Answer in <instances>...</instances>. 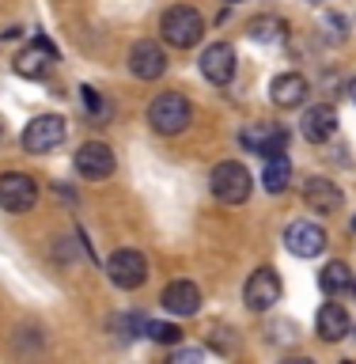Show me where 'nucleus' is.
Listing matches in <instances>:
<instances>
[{"label":"nucleus","instance_id":"f257e3e1","mask_svg":"<svg viewBox=\"0 0 356 364\" xmlns=\"http://www.w3.org/2000/svg\"><path fill=\"white\" fill-rule=\"evenodd\" d=\"M190 122H193V107H190L186 95H178V91H163V95H156V102L148 107V125L163 136L186 133Z\"/></svg>","mask_w":356,"mask_h":364},{"label":"nucleus","instance_id":"f03ea898","mask_svg":"<svg viewBox=\"0 0 356 364\" xmlns=\"http://www.w3.org/2000/svg\"><path fill=\"white\" fill-rule=\"evenodd\" d=\"M159 31H163V42L167 46H175V50H190V46L201 42L205 19H201V11H193L190 4H175V8L163 11Z\"/></svg>","mask_w":356,"mask_h":364},{"label":"nucleus","instance_id":"7ed1b4c3","mask_svg":"<svg viewBox=\"0 0 356 364\" xmlns=\"http://www.w3.org/2000/svg\"><path fill=\"white\" fill-rule=\"evenodd\" d=\"M209 186L224 205H243L250 198V190H254V182H250V171L239 164V159H224V164L212 167Z\"/></svg>","mask_w":356,"mask_h":364},{"label":"nucleus","instance_id":"20e7f679","mask_svg":"<svg viewBox=\"0 0 356 364\" xmlns=\"http://www.w3.org/2000/svg\"><path fill=\"white\" fill-rule=\"evenodd\" d=\"M65 136H68V125H65L61 114H38V118H31L27 129H23V148H27V152H53Z\"/></svg>","mask_w":356,"mask_h":364},{"label":"nucleus","instance_id":"39448f33","mask_svg":"<svg viewBox=\"0 0 356 364\" xmlns=\"http://www.w3.org/2000/svg\"><path fill=\"white\" fill-rule=\"evenodd\" d=\"M38 201V182L23 171H8L0 175V209L4 213H27Z\"/></svg>","mask_w":356,"mask_h":364},{"label":"nucleus","instance_id":"423d86ee","mask_svg":"<svg viewBox=\"0 0 356 364\" xmlns=\"http://www.w3.org/2000/svg\"><path fill=\"white\" fill-rule=\"evenodd\" d=\"M281 273L273 266H261L247 277V289H243V304L250 307V311H269L273 304L281 300Z\"/></svg>","mask_w":356,"mask_h":364},{"label":"nucleus","instance_id":"0eeeda50","mask_svg":"<svg viewBox=\"0 0 356 364\" xmlns=\"http://www.w3.org/2000/svg\"><path fill=\"white\" fill-rule=\"evenodd\" d=\"M107 273H110V281L118 284V289H141V284L148 281V258L141 255V250H114L110 262H107Z\"/></svg>","mask_w":356,"mask_h":364},{"label":"nucleus","instance_id":"6e6552de","mask_svg":"<svg viewBox=\"0 0 356 364\" xmlns=\"http://www.w3.org/2000/svg\"><path fill=\"white\" fill-rule=\"evenodd\" d=\"M284 247H288L296 258H318L326 247V232L315 220H292L284 228Z\"/></svg>","mask_w":356,"mask_h":364},{"label":"nucleus","instance_id":"1a4fd4ad","mask_svg":"<svg viewBox=\"0 0 356 364\" xmlns=\"http://www.w3.org/2000/svg\"><path fill=\"white\" fill-rule=\"evenodd\" d=\"M129 68H133L136 80H159V76L167 73V53H163V46L152 42V38L133 42V50H129Z\"/></svg>","mask_w":356,"mask_h":364},{"label":"nucleus","instance_id":"9d476101","mask_svg":"<svg viewBox=\"0 0 356 364\" xmlns=\"http://www.w3.org/2000/svg\"><path fill=\"white\" fill-rule=\"evenodd\" d=\"M201 76L209 80V84L216 87H224V84H232V76H235V50L227 42H212L209 50L201 53Z\"/></svg>","mask_w":356,"mask_h":364},{"label":"nucleus","instance_id":"9b49d317","mask_svg":"<svg viewBox=\"0 0 356 364\" xmlns=\"http://www.w3.org/2000/svg\"><path fill=\"white\" fill-rule=\"evenodd\" d=\"M53 61H57L53 42H50V38H34V42H27V50L16 57V73L27 76V80H38V76L50 73Z\"/></svg>","mask_w":356,"mask_h":364},{"label":"nucleus","instance_id":"f8f14e48","mask_svg":"<svg viewBox=\"0 0 356 364\" xmlns=\"http://www.w3.org/2000/svg\"><path fill=\"white\" fill-rule=\"evenodd\" d=\"M159 304H163L171 315L190 318V315L201 311V289L193 281H171L163 289V296H159Z\"/></svg>","mask_w":356,"mask_h":364},{"label":"nucleus","instance_id":"ddd939ff","mask_svg":"<svg viewBox=\"0 0 356 364\" xmlns=\"http://www.w3.org/2000/svg\"><path fill=\"white\" fill-rule=\"evenodd\" d=\"M76 171L84 178H110L114 175V152L102 141H87L76 152Z\"/></svg>","mask_w":356,"mask_h":364},{"label":"nucleus","instance_id":"4468645a","mask_svg":"<svg viewBox=\"0 0 356 364\" xmlns=\"http://www.w3.org/2000/svg\"><path fill=\"white\" fill-rule=\"evenodd\" d=\"M303 201H307V209H315V213H338L341 205H345V193L338 190V182H330L323 175H311L303 182Z\"/></svg>","mask_w":356,"mask_h":364},{"label":"nucleus","instance_id":"2eb2a0df","mask_svg":"<svg viewBox=\"0 0 356 364\" xmlns=\"http://www.w3.org/2000/svg\"><path fill=\"white\" fill-rule=\"evenodd\" d=\"M300 133H303L311 144L330 141V136L338 133V110L330 107V102H318V107H311V110L303 114V122H300Z\"/></svg>","mask_w":356,"mask_h":364},{"label":"nucleus","instance_id":"dca6fc26","mask_svg":"<svg viewBox=\"0 0 356 364\" xmlns=\"http://www.w3.org/2000/svg\"><path fill=\"white\" fill-rule=\"evenodd\" d=\"M243 148L247 152H258V156H277L284 152V144H288V136H284V129H277V125H250V129H243Z\"/></svg>","mask_w":356,"mask_h":364},{"label":"nucleus","instance_id":"f3484780","mask_svg":"<svg viewBox=\"0 0 356 364\" xmlns=\"http://www.w3.org/2000/svg\"><path fill=\"white\" fill-rule=\"evenodd\" d=\"M269 99L277 102L281 110H296V107L307 99V80H303L300 73H281V76L269 84Z\"/></svg>","mask_w":356,"mask_h":364},{"label":"nucleus","instance_id":"a211bd4d","mask_svg":"<svg viewBox=\"0 0 356 364\" xmlns=\"http://www.w3.org/2000/svg\"><path fill=\"white\" fill-rule=\"evenodd\" d=\"M315 330L323 341H341L349 334V315L341 304H323L318 307V318H315Z\"/></svg>","mask_w":356,"mask_h":364},{"label":"nucleus","instance_id":"6ab92c4d","mask_svg":"<svg viewBox=\"0 0 356 364\" xmlns=\"http://www.w3.org/2000/svg\"><path fill=\"white\" fill-rule=\"evenodd\" d=\"M261 186L269 193H284L292 186V164L288 156L277 152V156H266V171H261Z\"/></svg>","mask_w":356,"mask_h":364},{"label":"nucleus","instance_id":"aec40b11","mask_svg":"<svg viewBox=\"0 0 356 364\" xmlns=\"http://www.w3.org/2000/svg\"><path fill=\"white\" fill-rule=\"evenodd\" d=\"M318 289L330 292V296L352 289V269L345 262H330V266H323V273H318Z\"/></svg>","mask_w":356,"mask_h":364},{"label":"nucleus","instance_id":"412c9836","mask_svg":"<svg viewBox=\"0 0 356 364\" xmlns=\"http://www.w3.org/2000/svg\"><path fill=\"white\" fill-rule=\"evenodd\" d=\"M247 34H250L254 42L277 46V42H284V23L273 19V16H261V19H250V23H247Z\"/></svg>","mask_w":356,"mask_h":364},{"label":"nucleus","instance_id":"4be33fe9","mask_svg":"<svg viewBox=\"0 0 356 364\" xmlns=\"http://www.w3.org/2000/svg\"><path fill=\"white\" fill-rule=\"evenodd\" d=\"M148 338L152 341H163V346H175V341L182 338V330L175 326V323H152V318H148V330H144Z\"/></svg>","mask_w":356,"mask_h":364},{"label":"nucleus","instance_id":"5701e85b","mask_svg":"<svg viewBox=\"0 0 356 364\" xmlns=\"http://www.w3.org/2000/svg\"><path fill=\"white\" fill-rule=\"evenodd\" d=\"M80 99H84V107L95 114V118H102V114H107V107H102V99H99L95 87H80Z\"/></svg>","mask_w":356,"mask_h":364},{"label":"nucleus","instance_id":"b1692460","mask_svg":"<svg viewBox=\"0 0 356 364\" xmlns=\"http://www.w3.org/2000/svg\"><path fill=\"white\" fill-rule=\"evenodd\" d=\"M178 360H201V353L198 349H182V353H175V364Z\"/></svg>","mask_w":356,"mask_h":364},{"label":"nucleus","instance_id":"393cba45","mask_svg":"<svg viewBox=\"0 0 356 364\" xmlns=\"http://www.w3.org/2000/svg\"><path fill=\"white\" fill-rule=\"evenodd\" d=\"M349 95H352V102H356V80H352V84H349Z\"/></svg>","mask_w":356,"mask_h":364},{"label":"nucleus","instance_id":"a878e982","mask_svg":"<svg viewBox=\"0 0 356 364\" xmlns=\"http://www.w3.org/2000/svg\"><path fill=\"white\" fill-rule=\"evenodd\" d=\"M0 136H4V118H0Z\"/></svg>","mask_w":356,"mask_h":364},{"label":"nucleus","instance_id":"bb28decb","mask_svg":"<svg viewBox=\"0 0 356 364\" xmlns=\"http://www.w3.org/2000/svg\"><path fill=\"white\" fill-rule=\"evenodd\" d=\"M352 232H356V216H352Z\"/></svg>","mask_w":356,"mask_h":364},{"label":"nucleus","instance_id":"cd10ccee","mask_svg":"<svg viewBox=\"0 0 356 364\" xmlns=\"http://www.w3.org/2000/svg\"><path fill=\"white\" fill-rule=\"evenodd\" d=\"M352 292H356V281H352Z\"/></svg>","mask_w":356,"mask_h":364},{"label":"nucleus","instance_id":"c85d7f7f","mask_svg":"<svg viewBox=\"0 0 356 364\" xmlns=\"http://www.w3.org/2000/svg\"><path fill=\"white\" fill-rule=\"evenodd\" d=\"M232 4H235V0H232Z\"/></svg>","mask_w":356,"mask_h":364}]
</instances>
